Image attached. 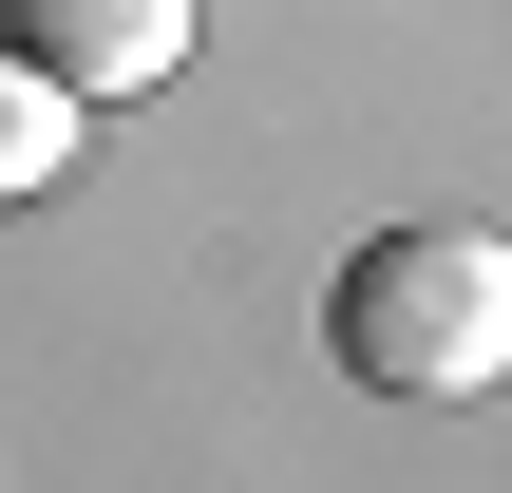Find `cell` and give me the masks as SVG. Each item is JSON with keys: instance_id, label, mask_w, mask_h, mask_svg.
<instances>
[{"instance_id": "obj_1", "label": "cell", "mask_w": 512, "mask_h": 493, "mask_svg": "<svg viewBox=\"0 0 512 493\" xmlns=\"http://www.w3.org/2000/svg\"><path fill=\"white\" fill-rule=\"evenodd\" d=\"M323 342H342L361 399H494V380H512V247L456 228V209L361 228L342 285H323Z\"/></svg>"}, {"instance_id": "obj_2", "label": "cell", "mask_w": 512, "mask_h": 493, "mask_svg": "<svg viewBox=\"0 0 512 493\" xmlns=\"http://www.w3.org/2000/svg\"><path fill=\"white\" fill-rule=\"evenodd\" d=\"M0 57H38V76L95 114V95L190 76V0H0Z\"/></svg>"}, {"instance_id": "obj_3", "label": "cell", "mask_w": 512, "mask_h": 493, "mask_svg": "<svg viewBox=\"0 0 512 493\" xmlns=\"http://www.w3.org/2000/svg\"><path fill=\"white\" fill-rule=\"evenodd\" d=\"M57 171H76V95H57L38 57H0V209H38Z\"/></svg>"}]
</instances>
